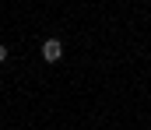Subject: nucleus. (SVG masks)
<instances>
[{
  "label": "nucleus",
  "mask_w": 151,
  "mask_h": 130,
  "mask_svg": "<svg viewBox=\"0 0 151 130\" xmlns=\"http://www.w3.org/2000/svg\"><path fill=\"white\" fill-rule=\"evenodd\" d=\"M42 60H46V63H60V60H63L60 39H46V42H42Z\"/></svg>",
  "instance_id": "obj_1"
},
{
  "label": "nucleus",
  "mask_w": 151,
  "mask_h": 130,
  "mask_svg": "<svg viewBox=\"0 0 151 130\" xmlns=\"http://www.w3.org/2000/svg\"><path fill=\"white\" fill-rule=\"evenodd\" d=\"M4 60H7V46L0 42V63H4Z\"/></svg>",
  "instance_id": "obj_2"
}]
</instances>
